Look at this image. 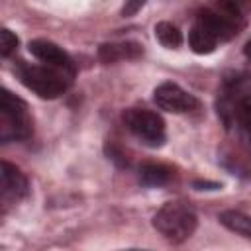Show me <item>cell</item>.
Wrapping results in <instances>:
<instances>
[{
  "label": "cell",
  "mask_w": 251,
  "mask_h": 251,
  "mask_svg": "<svg viewBox=\"0 0 251 251\" xmlns=\"http://www.w3.org/2000/svg\"><path fill=\"white\" fill-rule=\"evenodd\" d=\"M198 226L194 210L184 202H167L153 216V227L171 243L186 241Z\"/></svg>",
  "instance_id": "obj_1"
},
{
  "label": "cell",
  "mask_w": 251,
  "mask_h": 251,
  "mask_svg": "<svg viewBox=\"0 0 251 251\" xmlns=\"http://www.w3.org/2000/svg\"><path fill=\"white\" fill-rule=\"evenodd\" d=\"M18 76L24 82V86H27L29 90H33L37 96L41 98H57L61 96L69 84H71V76L69 73L49 67V65H20L18 67Z\"/></svg>",
  "instance_id": "obj_2"
},
{
  "label": "cell",
  "mask_w": 251,
  "mask_h": 251,
  "mask_svg": "<svg viewBox=\"0 0 251 251\" xmlns=\"http://www.w3.org/2000/svg\"><path fill=\"white\" fill-rule=\"evenodd\" d=\"M29 135H31V120H29L25 102L4 88L0 94V139L2 143L27 139Z\"/></svg>",
  "instance_id": "obj_3"
},
{
  "label": "cell",
  "mask_w": 251,
  "mask_h": 251,
  "mask_svg": "<svg viewBox=\"0 0 251 251\" xmlns=\"http://www.w3.org/2000/svg\"><path fill=\"white\" fill-rule=\"evenodd\" d=\"M124 122L127 126V129L135 137H139L143 143H147L151 147L163 145L165 122L157 112L145 110V108H129L124 112Z\"/></svg>",
  "instance_id": "obj_4"
},
{
  "label": "cell",
  "mask_w": 251,
  "mask_h": 251,
  "mask_svg": "<svg viewBox=\"0 0 251 251\" xmlns=\"http://www.w3.org/2000/svg\"><path fill=\"white\" fill-rule=\"evenodd\" d=\"M153 100L161 110L173 112V114H184V112H192L198 108L196 96L186 92L184 88H180L175 82L159 84L153 92Z\"/></svg>",
  "instance_id": "obj_5"
},
{
  "label": "cell",
  "mask_w": 251,
  "mask_h": 251,
  "mask_svg": "<svg viewBox=\"0 0 251 251\" xmlns=\"http://www.w3.org/2000/svg\"><path fill=\"white\" fill-rule=\"evenodd\" d=\"M27 178L25 175L12 163L2 161L0 165V192H2V204L4 210L10 204L20 202L27 194Z\"/></svg>",
  "instance_id": "obj_6"
},
{
  "label": "cell",
  "mask_w": 251,
  "mask_h": 251,
  "mask_svg": "<svg viewBox=\"0 0 251 251\" xmlns=\"http://www.w3.org/2000/svg\"><path fill=\"white\" fill-rule=\"evenodd\" d=\"M29 53L39 59L41 63L49 65V67H55V69H61L69 75L75 73V65H73V59L69 57V53L65 49H61L57 43L53 41H47V39H33L29 41Z\"/></svg>",
  "instance_id": "obj_7"
},
{
  "label": "cell",
  "mask_w": 251,
  "mask_h": 251,
  "mask_svg": "<svg viewBox=\"0 0 251 251\" xmlns=\"http://www.w3.org/2000/svg\"><path fill=\"white\" fill-rule=\"evenodd\" d=\"M196 22L202 24L208 31H212L218 41H227L231 39L235 33H237V24L229 22L227 18H224L220 12H216L214 8H206V10H200L198 16H196Z\"/></svg>",
  "instance_id": "obj_8"
},
{
  "label": "cell",
  "mask_w": 251,
  "mask_h": 251,
  "mask_svg": "<svg viewBox=\"0 0 251 251\" xmlns=\"http://www.w3.org/2000/svg\"><path fill=\"white\" fill-rule=\"evenodd\" d=\"M143 49L139 43L122 41V43H102L98 47V57L102 63H116L122 59H137L141 57Z\"/></svg>",
  "instance_id": "obj_9"
},
{
  "label": "cell",
  "mask_w": 251,
  "mask_h": 251,
  "mask_svg": "<svg viewBox=\"0 0 251 251\" xmlns=\"http://www.w3.org/2000/svg\"><path fill=\"white\" fill-rule=\"evenodd\" d=\"M188 45H190V49L194 51V53H198V55H208V53H212L216 47H218V37L212 33V31H208L202 24H194L192 27H190V31H188Z\"/></svg>",
  "instance_id": "obj_10"
},
{
  "label": "cell",
  "mask_w": 251,
  "mask_h": 251,
  "mask_svg": "<svg viewBox=\"0 0 251 251\" xmlns=\"http://www.w3.org/2000/svg\"><path fill=\"white\" fill-rule=\"evenodd\" d=\"M214 10L229 22L241 25L251 14V0H214Z\"/></svg>",
  "instance_id": "obj_11"
},
{
  "label": "cell",
  "mask_w": 251,
  "mask_h": 251,
  "mask_svg": "<svg viewBox=\"0 0 251 251\" xmlns=\"http://www.w3.org/2000/svg\"><path fill=\"white\" fill-rule=\"evenodd\" d=\"M173 169L161 163H145L139 167V180L147 186H161L173 178Z\"/></svg>",
  "instance_id": "obj_12"
},
{
  "label": "cell",
  "mask_w": 251,
  "mask_h": 251,
  "mask_svg": "<svg viewBox=\"0 0 251 251\" xmlns=\"http://www.w3.org/2000/svg\"><path fill=\"white\" fill-rule=\"evenodd\" d=\"M220 222L229 231H235V233L251 239V216L235 212V210H226L220 214Z\"/></svg>",
  "instance_id": "obj_13"
},
{
  "label": "cell",
  "mask_w": 251,
  "mask_h": 251,
  "mask_svg": "<svg viewBox=\"0 0 251 251\" xmlns=\"http://www.w3.org/2000/svg\"><path fill=\"white\" fill-rule=\"evenodd\" d=\"M155 37H157V41H159L163 47H167V49H176V47L182 43V33H180V29H178L175 24H171V22H159V24L155 25Z\"/></svg>",
  "instance_id": "obj_14"
},
{
  "label": "cell",
  "mask_w": 251,
  "mask_h": 251,
  "mask_svg": "<svg viewBox=\"0 0 251 251\" xmlns=\"http://www.w3.org/2000/svg\"><path fill=\"white\" fill-rule=\"evenodd\" d=\"M16 49H18V37L10 29H2L0 31V55L10 57Z\"/></svg>",
  "instance_id": "obj_15"
},
{
  "label": "cell",
  "mask_w": 251,
  "mask_h": 251,
  "mask_svg": "<svg viewBox=\"0 0 251 251\" xmlns=\"http://www.w3.org/2000/svg\"><path fill=\"white\" fill-rule=\"evenodd\" d=\"M237 118H239V124L251 133V94L249 96H243L237 104Z\"/></svg>",
  "instance_id": "obj_16"
},
{
  "label": "cell",
  "mask_w": 251,
  "mask_h": 251,
  "mask_svg": "<svg viewBox=\"0 0 251 251\" xmlns=\"http://www.w3.org/2000/svg\"><path fill=\"white\" fill-rule=\"evenodd\" d=\"M145 2L147 0H126V4L122 8V16H133V14H137L145 6Z\"/></svg>",
  "instance_id": "obj_17"
},
{
  "label": "cell",
  "mask_w": 251,
  "mask_h": 251,
  "mask_svg": "<svg viewBox=\"0 0 251 251\" xmlns=\"http://www.w3.org/2000/svg\"><path fill=\"white\" fill-rule=\"evenodd\" d=\"M243 53H245V57H249V59H251V39L245 43V47H243Z\"/></svg>",
  "instance_id": "obj_18"
}]
</instances>
